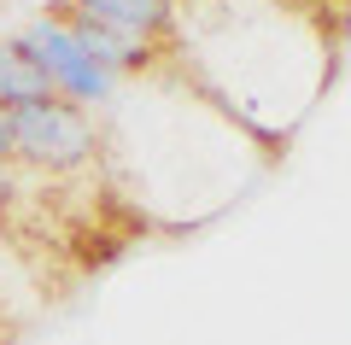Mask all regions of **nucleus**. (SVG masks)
I'll list each match as a JSON object with an SVG mask.
<instances>
[{
  "label": "nucleus",
  "instance_id": "nucleus-7",
  "mask_svg": "<svg viewBox=\"0 0 351 345\" xmlns=\"http://www.w3.org/2000/svg\"><path fill=\"white\" fill-rule=\"evenodd\" d=\"M12 199V164H0V205Z\"/></svg>",
  "mask_w": 351,
  "mask_h": 345
},
{
  "label": "nucleus",
  "instance_id": "nucleus-3",
  "mask_svg": "<svg viewBox=\"0 0 351 345\" xmlns=\"http://www.w3.org/2000/svg\"><path fill=\"white\" fill-rule=\"evenodd\" d=\"M64 12V24L76 29V41L88 47V59L94 64H106V71L123 82L129 71H147V59H152V41H141V36H129V29H112V24H100V18H88V12H76V6H59Z\"/></svg>",
  "mask_w": 351,
  "mask_h": 345
},
{
  "label": "nucleus",
  "instance_id": "nucleus-6",
  "mask_svg": "<svg viewBox=\"0 0 351 345\" xmlns=\"http://www.w3.org/2000/svg\"><path fill=\"white\" fill-rule=\"evenodd\" d=\"M0 164H12V111L0 106Z\"/></svg>",
  "mask_w": 351,
  "mask_h": 345
},
{
  "label": "nucleus",
  "instance_id": "nucleus-4",
  "mask_svg": "<svg viewBox=\"0 0 351 345\" xmlns=\"http://www.w3.org/2000/svg\"><path fill=\"white\" fill-rule=\"evenodd\" d=\"M64 6L100 18V24H112V29H129V36H141V41H164L176 29L170 0H64Z\"/></svg>",
  "mask_w": 351,
  "mask_h": 345
},
{
  "label": "nucleus",
  "instance_id": "nucleus-2",
  "mask_svg": "<svg viewBox=\"0 0 351 345\" xmlns=\"http://www.w3.org/2000/svg\"><path fill=\"white\" fill-rule=\"evenodd\" d=\"M18 47L47 71L53 94L71 99V106H106V99H117V76L88 59V47L76 41V29L64 24V12H47V18H36V24H24Z\"/></svg>",
  "mask_w": 351,
  "mask_h": 345
},
{
  "label": "nucleus",
  "instance_id": "nucleus-1",
  "mask_svg": "<svg viewBox=\"0 0 351 345\" xmlns=\"http://www.w3.org/2000/svg\"><path fill=\"white\" fill-rule=\"evenodd\" d=\"M100 135L88 106L71 99H36V106L12 111V158H24L29 170H76L94 158Z\"/></svg>",
  "mask_w": 351,
  "mask_h": 345
},
{
  "label": "nucleus",
  "instance_id": "nucleus-8",
  "mask_svg": "<svg viewBox=\"0 0 351 345\" xmlns=\"http://www.w3.org/2000/svg\"><path fill=\"white\" fill-rule=\"evenodd\" d=\"M170 6H176V0H170Z\"/></svg>",
  "mask_w": 351,
  "mask_h": 345
},
{
  "label": "nucleus",
  "instance_id": "nucleus-5",
  "mask_svg": "<svg viewBox=\"0 0 351 345\" xmlns=\"http://www.w3.org/2000/svg\"><path fill=\"white\" fill-rule=\"evenodd\" d=\"M36 99H59V94H53L47 71H41L18 41H6V47H0V106L18 111V106H36Z\"/></svg>",
  "mask_w": 351,
  "mask_h": 345
}]
</instances>
